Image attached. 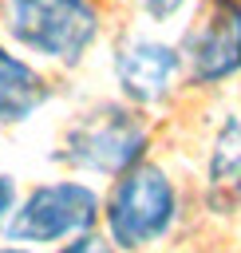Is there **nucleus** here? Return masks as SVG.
I'll use <instances>...</instances> for the list:
<instances>
[{
	"label": "nucleus",
	"instance_id": "f257e3e1",
	"mask_svg": "<svg viewBox=\"0 0 241 253\" xmlns=\"http://www.w3.org/2000/svg\"><path fill=\"white\" fill-rule=\"evenodd\" d=\"M170 221H174V186L158 166L142 162L115 182L107 202V225L122 249L150 245L170 229Z\"/></svg>",
	"mask_w": 241,
	"mask_h": 253
},
{
	"label": "nucleus",
	"instance_id": "f03ea898",
	"mask_svg": "<svg viewBox=\"0 0 241 253\" xmlns=\"http://www.w3.org/2000/svg\"><path fill=\"white\" fill-rule=\"evenodd\" d=\"M99 16L87 0H28L12 8V36L28 47L75 63L83 47L95 40Z\"/></svg>",
	"mask_w": 241,
	"mask_h": 253
},
{
	"label": "nucleus",
	"instance_id": "7ed1b4c3",
	"mask_svg": "<svg viewBox=\"0 0 241 253\" xmlns=\"http://www.w3.org/2000/svg\"><path fill=\"white\" fill-rule=\"evenodd\" d=\"M146 150V126L119 107H99L91 111L63 146V158L87 170H103V174H126L134 170V162Z\"/></svg>",
	"mask_w": 241,
	"mask_h": 253
},
{
	"label": "nucleus",
	"instance_id": "20e7f679",
	"mask_svg": "<svg viewBox=\"0 0 241 253\" xmlns=\"http://www.w3.org/2000/svg\"><path fill=\"white\" fill-rule=\"evenodd\" d=\"M95 217H99L95 190H87L79 182H55V186H40L20 206L8 233L16 241H55V237L91 229Z\"/></svg>",
	"mask_w": 241,
	"mask_h": 253
},
{
	"label": "nucleus",
	"instance_id": "39448f33",
	"mask_svg": "<svg viewBox=\"0 0 241 253\" xmlns=\"http://www.w3.org/2000/svg\"><path fill=\"white\" fill-rule=\"evenodd\" d=\"M182 55H186L194 79H201V83L233 75L241 67V4L209 0L186 32Z\"/></svg>",
	"mask_w": 241,
	"mask_h": 253
},
{
	"label": "nucleus",
	"instance_id": "423d86ee",
	"mask_svg": "<svg viewBox=\"0 0 241 253\" xmlns=\"http://www.w3.org/2000/svg\"><path fill=\"white\" fill-rule=\"evenodd\" d=\"M182 59L174 47L158 43V40H126L119 51H115V71H119V83L130 99L138 103H158L166 99L174 75H178Z\"/></svg>",
	"mask_w": 241,
	"mask_h": 253
},
{
	"label": "nucleus",
	"instance_id": "0eeeda50",
	"mask_svg": "<svg viewBox=\"0 0 241 253\" xmlns=\"http://www.w3.org/2000/svg\"><path fill=\"white\" fill-rule=\"evenodd\" d=\"M209 206L221 213L241 210V119H229L209 154Z\"/></svg>",
	"mask_w": 241,
	"mask_h": 253
},
{
	"label": "nucleus",
	"instance_id": "6e6552de",
	"mask_svg": "<svg viewBox=\"0 0 241 253\" xmlns=\"http://www.w3.org/2000/svg\"><path fill=\"white\" fill-rule=\"evenodd\" d=\"M47 87L43 79L16 55H8L0 47V123H16L24 115H32L43 103Z\"/></svg>",
	"mask_w": 241,
	"mask_h": 253
},
{
	"label": "nucleus",
	"instance_id": "1a4fd4ad",
	"mask_svg": "<svg viewBox=\"0 0 241 253\" xmlns=\"http://www.w3.org/2000/svg\"><path fill=\"white\" fill-rule=\"evenodd\" d=\"M63 253H115L103 237H95V233H87V237H79V241H71Z\"/></svg>",
	"mask_w": 241,
	"mask_h": 253
},
{
	"label": "nucleus",
	"instance_id": "9d476101",
	"mask_svg": "<svg viewBox=\"0 0 241 253\" xmlns=\"http://www.w3.org/2000/svg\"><path fill=\"white\" fill-rule=\"evenodd\" d=\"M138 4H142V8H146V12H150V16H158V20H162V16H170V12H178V8H182V0H138Z\"/></svg>",
	"mask_w": 241,
	"mask_h": 253
},
{
	"label": "nucleus",
	"instance_id": "9b49d317",
	"mask_svg": "<svg viewBox=\"0 0 241 253\" xmlns=\"http://www.w3.org/2000/svg\"><path fill=\"white\" fill-rule=\"evenodd\" d=\"M12 198H16V190H12V178H4V174H0V217L8 213V206H12Z\"/></svg>",
	"mask_w": 241,
	"mask_h": 253
},
{
	"label": "nucleus",
	"instance_id": "f8f14e48",
	"mask_svg": "<svg viewBox=\"0 0 241 253\" xmlns=\"http://www.w3.org/2000/svg\"><path fill=\"white\" fill-rule=\"evenodd\" d=\"M0 253H24V249H0Z\"/></svg>",
	"mask_w": 241,
	"mask_h": 253
},
{
	"label": "nucleus",
	"instance_id": "ddd939ff",
	"mask_svg": "<svg viewBox=\"0 0 241 253\" xmlns=\"http://www.w3.org/2000/svg\"><path fill=\"white\" fill-rule=\"evenodd\" d=\"M16 4H28V0H16Z\"/></svg>",
	"mask_w": 241,
	"mask_h": 253
}]
</instances>
